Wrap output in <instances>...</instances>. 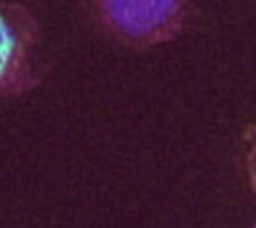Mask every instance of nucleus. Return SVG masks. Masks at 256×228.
Instances as JSON below:
<instances>
[{
    "label": "nucleus",
    "mask_w": 256,
    "mask_h": 228,
    "mask_svg": "<svg viewBox=\"0 0 256 228\" xmlns=\"http://www.w3.org/2000/svg\"><path fill=\"white\" fill-rule=\"evenodd\" d=\"M91 15L117 41L152 46L182 32L190 17L186 2L173 0H104L90 6Z\"/></svg>",
    "instance_id": "nucleus-1"
},
{
    "label": "nucleus",
    "mask_w": 256,
    "mask_h": 228,
    "mask_svg": "<svg viewBox=\"0 0 256 228\" xmlns=\"http://www.w3.org/2000/svg\"><path fill=\"white\" fill-rule=\"evenodd\" d=\"M41 26L22 4H0V100L22 95L39 80Z\"/></svg>",
    "instance_id": "nucleus-2"
},
{
    "label": "nucleus",
    "mask_w": 256,
    "mask_h": 228,
    "mask_svg": "<svg viewBox=\"0 0 256 228\" xmlns=\"http://www.w3.org/2000/svg\"><path fill=\"white\" fill-rule=\"evenodd\" d=\"M247 172H249V182L250 188L256 195V136L250 140V146L247 150Z\"/></svg>",
    "instance_id": "nucleus-3"
},
{
    "label": "nucleus",
    "mask_w": 256,
    "mask_h": 228,
    "mask_svg": "<svg viewBox=\"0 0 256 228\" xmlns=\"http://www.w3.org/2000/svg\"><path fill=\"white\" fill-rule=\"evenodd\" d=\"M252 228H256V224H254V226H252Z\"/></svg>",
    "instance_id": "nucleus-4"
}]
</instances>
